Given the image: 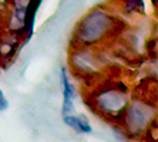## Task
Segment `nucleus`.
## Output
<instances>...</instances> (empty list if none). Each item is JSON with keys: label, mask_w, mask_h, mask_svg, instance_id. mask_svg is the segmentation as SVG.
Here are the masks:
<instances>
[{"label": "nucleus", "mask_w": 158, "mask_h": 142, "mask_svg": "<svg viewBox=\"0 0 158 142\" xmlns=\"http://www.w3.org/2000/svg\"><path fill=\"white\" fill-rule=\"evenodd\" d=\"M118 30V20L106 9H94L80 20L73 34L74 46L100 47Z\"/></svg>", "instance_id": "obj_1"}, {"label": "nucleus", "mask_w": 158, "mask_h": 142, "mask_svg": "<svg viewBox=\"0 0 158 142\" xmlns=\"http://www.w3.org/2000/svg\"><path fill=\"white\" fill-rule=\"evenodd\" d=\"M130 99L131 97L125 85L120 83H108L106 85H98L94 90L88 98V104L94 112H97L106 121L123 122V117Z\"/></svg>", "instance_id": "obj_2"}, {"label": "nucleus", "mask_w": 158, "mask_h": 142, "mask_svg": "<svg viewBox=\"0 0 158 142\" xmlns=\"http://www.w3.org/2000/svg\"><path fill=\"white\" fill-rule=\"evenodd\" d=\"M121 124L134 136L150 132L152 124H155V104L144 97H134L125 108Z\"/></svg>", "instance_id": "obj_3"}, {"label": "nucleus", "mask_w": 158, "mask_h": 142, "mask_svg": "<svg viewBox=\"0 0 158 142\" xmlns=\"http://www.w3.org/2000/svg\"><path fill=\"white\" fill-rule=\"evenodd\" d=\"M103 60L98 54L97 47H84V46H74L70 54L71 70L77 75L91 77L96 75L103 66Z\"/></svg>", "instance_id": "obj_4"}, {"label": "nucleus", "mask_w": 158, "mask_h": 142, "mask_svg": "<svg viewBox=\"0 0 158 142\" xmlns=\"http://www.w3.org/2000/svg\"><path fill=\"white\" fill-rule=\"evenodd\" d=\"M60 80H61V90H63L61 114L63 115H67V114H71L74 111V97H76V90H74V85H73V83H71L70 77H69L67 68H64V67L61 68Z\"/></svg>", "instance_id": "obj_5"}, {"label": "nucleus", "mask_w": 158, "mask_h": 142, "mask_svg": "<svg viewBox=\"0 0 158 142\" xmlns=\"http://www.w3.org/2000/svg\"><path fill=\"white\" fill-rule=\"evenodd\" d=\"M64 124L67 127H70L73 131L78 132V134H91L93 127L90 124V121L84 117V115H74L73 112L63 115Z\"/></svg>", "instance_id": "obj_6"}, {"label": "nucleus", "mask_w": 158, "mask_h": 142, "mask_svg": "<svg viewBox=\"0 0 158 142\" xmlns=\"http://www.w3.org/2000/svg\"><path fill=\"white\" fill-rule=\"evenodd\" d=\"M123 9L127 13H143L144 2L143 0H121Z\"/></svg>", "instance_id": "obj_7"}, {"label": "nucleus", "mask_w": 158, "mask_h": 142, "mask_svg": "<svg viewBox=\"0 0 158 142\" xmlns=\"http://www.w3.org/2000/svg\"><path fill=\"white\" fill-rule=\"evenodd\" d=\"M9 108V101L4 97V92L0 90V111H6Z\"/></svg>", "instance_id": "obj_8"}, {"label": "nucleus", "mask_w": 158, "mask_h": 142, "mask_svg": "<svg viewBox=\"0 0 158 142\" xmlns=\"http://www.w3.org/2000/svg\"><path fill=\"white\" fill-rule=\"evenodd\" d=\"M4 4H9V0H0V6H4Z\"/></svg>", "instance_id": "obj_9"}]
</instances>
